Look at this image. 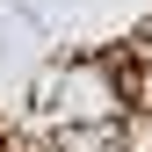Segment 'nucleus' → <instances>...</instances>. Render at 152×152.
Instances as JSON below:
<instances>
[{
	"label": "nucleus",
	"mask_w": 152,
	"mask_h": 152,
	"mask_svg": "<svg viewBox=\"0 0 152 152\" xmlns=\"http://www.w3.org/2000/svg\"><path fill=\"white\" fill-rule=\"evenodd\" d=\"M116 145H123V152H152V109H123Z\"/></svg>",
	"instance_id": "nucleus-1"
}]
</instances>
